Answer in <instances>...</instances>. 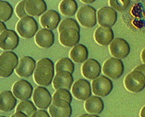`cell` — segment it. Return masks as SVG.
<instances>
[{"label":"cell","mask_w":145,"mask_h":117,"mask_svg":"<svg viewBox=\"0 0 145 117\" xmlns=\"http://www.w3.org/2000/svg\"><path fill=\"white\" fill-rule=\"evenodd\" d=\"M34 81L42 86H49L54 76V64L48 58L40 59L36 64L34 73Z\"/></svg>","instance_id":"obj_1"},{"label":"cell","mask_w":145,"mask_h":117,"mask_svg":"<svg viewBox=\"0 0 145 117\" xmlns=\"http://www.w3.org/2000/svg\"><path fill=\"white\" fill-rule=\"evenodd\" d=\"M19 64V58L14 52L4 51L0 54V76L9 77Z\"/></svg>","instance_id":"obj_2"},{"label":"cell","mask_w":145,"mask_h":117,"mask_svg":"<svg viewBox=\"0 0 145 117\" xmlns=\"http://www.w3.org/2000/svg\"><path fill=\"white\" fill-rule=\"evenodd\" d=\"M16 32L24 39L32 38L38 32V24L31 16H26L18 22L16 26Z\"/></svg>","instance_id":"obj_3"},{"label":"cell","mask_w":145,"mask_h":117,"mask_svg":"<svg viewBox=\"0 0 145 117\" xmlns=\"http://www.w3.org/2000/svg\"><path fill=\"white\" fill-rule=\"evenodd\" d=\"M124 83L127 91L139 93L145 88V76L140 72L133 70L127 75Z\"/></svg>","instance_id":"obj_4"},{"label":"cell","mask_w":145,"mask_h":117,"mask_svg":"<svg viewBox=\"0 0 145 117\" xmlns=\"http://www.w3.org/2000/svg\"><path fill=\"white\" fill-rule=\"evenodd\" d=\"M124 64L120 58H110L105 61L103 66V72L105 75L112 79L120 77L124 73Z\"/></svg>","instance_id":"obj_5"},{"label":"cell","mask_w":145,"mask_h":117,"mask_svg":"<svg viewBox=\"0 0 145 117\" xmlns=\"http://www.w3.org/2000/svg\"><path fill=\"white\" fill-rule=\"evenodd\" d=\"M76 16L79 23L84 27H93L97 24L96 10L90 5H85L80 7Z\"/></svg>","instance_id":"obj_6"},{"label":"cell","mask_w":145,"mask_h":117,"mask_svg":"<svg viewBox=\"0 0 145 117\" xmlns=\"http://www.w3.org/2000/svg\"><path fill=\"white\" fill-rule=\"evenodd\" d=\"M113 89L112 81L105 76H100L92 82V90L95 96L106 97Z\"/></svg>","instance_id":"obj_7"},{"label":"cell","mask_w":145,"mask_h":117,"mask_svg":"<svg viewBox=\"0 0 145 117\" xmlns=\"http://www.w3.org/2000/svg\"><path fill=\"white\" fill-rule=\"evenodd\" d=\"M33 101L36 107L46 109L52 103V97L47 89L44 86H38L33 91Z\"/></svg>","instance_id":"obj_8"},{"label":"cell","mask_w":145,"mask_h":117,"mask_svg":"<svg viewBox=\"0 0 145 117\" xmlns=\"http://www.w3.org/2000/svg\"><path fill=\"white\" fill-rule=\"evenodd\" d=\"M73 97L80 101H86L91 97L92 89L90 83L86 79H78L76 81L72 88Z\"/></svg>","instance_id":"obj_9"},{"label":"cell","mask_w":145,"mask_h":117,"mask_svg":"<svg viewBox=\"0 0 145 117\" xmlns=\"http://www.w3.org/2000/svg\"><path fill=\"white\" fill-rule=\"evenodd\" d=\"M110 52L117 58H126L130 52V47L127 41L122 38H116L110 44Z\"/></svg>","instance_id":"obj_10"},{"label":"cell","mask_w":145,"mask_h":117,"mask_svg":"<svg viewBox=\"0 0 145 117\" xmlns=\"http://www.w3.org/2000/svg\"><path fill=\"white\" fill-rule=\"evenodd\" d=\"M97 22L100 26L112 27L116 23L118 19L117 12L112 8L104 7L100 9L97 14Z\"/></svg>","instance_id":"obj_11"},{"label":"cell","mask_w":145,"mask_h":117,"mask_svg":"<svg viewBox=\"0 0 145 117\" xmlns=\"http://www.w3.org/2000/svg\"><path fill=\"white\" fill-rule=\"evenodd\" d=\"M12 92L16 99L21 101H25L31 97L33 94V86L26 80L21 79L14 84Z\"/></svg>","instance_id":"obj_12"},{"label":"cell","mask_w":145,"mask_h":117,"mask_svg":"<svg viewBox=\"0 0 145 117\" xmlns=\"http://www.w3.org/2000/svg\"><path fill=\"white\" fill-rule=\"evenodd\" d=\"M19 43V36L13 30L6 29L0 34V49L2 50H14Z\"/></svg>","instance_id":"obj_13"},{"label":"cell","mask_w":145,"mask_h":117,"mask_svg":"<svg viewBox=\"0 0 145 117\" xmlns=\"http://www.w3.org/2000/svg\"><path fill=\"white\" fill-rule=\"evenodd\" d=\"M73 81L74 79L72 74L67 71H60L56 72L53 81V85L56 90H70L73 84Z\"/></svg>","instance_id":"obj_14"},{"label":"cell","mask_w":145,"mask_h":117,"mask_svg":"<svg viewBox=\"0 0 145 117\" xmlns=\"http://www.w3.org/2000/svg\"><path fill=\"white\" fill-rule=\"evenodd\" d=\"M36 61L31 57H24L19 61L16 68V73L20 77H29L34 73L36 69Z\"/></svg>","instance_id":"obj_15"},{"label":"cell","mask_w":145,"mask_h":117,"mask_svg":"<svg viewBox=\"0 0 145 117\" xmlns=\"http://www.w3.org/2000/svg\"><path fill=\"white\" fill-rule=\"evenodd\" d=\"M59 41L64 47H75L80 41V32L72 28H66L60 32Z\"/></svg>","instance_id":"obj_16"},{"label":"cell","mask_w":145,"mask_h":117,"mask_svg":"<svg viewBox=\"0 0 145 117\" xmlns=\"http://www.w3.org/2000/svg\"><path fill=\"white\" fill-rule=\"evenodd\" d=\"M101 73V66L95 59L89 58L82 66V74L86 79H95L100 76Z\"/></svg>","instance_id":"obj_17"},{"label":"cell","mask_w":145,"mask_h":117,"mask_svg":"<svg viewBox=\"0 0 145 117\" xmlns=\"http://www.w3.org/2000/svg\"><path fill=\"white\" fill-rule=\"evenodd\" d=\"M54 34L53 32L48 29H40L35 37V41L39 47L44 49H48L52 47L54 43Z\"/></svg>","instance_id":"obj_18"},{"label":"cell","mask_w":145,"mask_h":117,"mask_svg":"<svg viewBox=\"0 0 145 117\" xmlns=\"http://www.w3.org/2000/svg\"><path fill=\"white\" fill-rule=\"evenodd\" d=\"M94 38L100 45L107 46L114 39L113 31L110 27L99 26L95 32Z\"/></svg>","instance_id":"obj_19"},{"label":"cell","mask_w":145,"mask_h":117,"mask_svg":"<svg viewBox=\"0 0 145 117\" xmlns=\"http://www.w3.org/2000/svg\"><path fill=\"white\" fill-rule=\"evenodd\" d=\"M61 22L59 14L54 10H48L40 18V22L43 27L52 30L55 29Z\"/></svg>","instance_id":"obj_20"},{"label":"cell","mask_w":145,"mask_h":117,"mask_svg":"<svg viewBox=\"0 0 145 117\" xmlns=\"http://www.w3.org/2000/svg\"><path fill=\"white\" fill-rule=\"evenodd\" d=\"M47 9V5L44 0H27L25 10L29 16H41Z\"/></svg>","instance_id":"obj_21"},{"label":"cell","mask_w":145,"mask_h":117,"mask_svg":"<svg viewBox=\"0 0 145 117\" xmlns=\"http://www.w3.org/2000/svg\"><path fill=\"white\" fill-rule=\"evenodd\" d=\"M17 100L11 91H2L0 93V111L8 112L16 107Z\"/></svg>","instance_id":"obj_22"},{"label":"cell","mask_w":145,"mask_h":117,"mask_svg":"<svg viewBox=\"0 0 145 117\" xmlns=\"http://www.w3.org/2000/svg\"><path fill=\"white\" fill-rule=\"evenodd\" d=\"M85 108L90 114H100L104 109V103L100 97L93 96L86 100Z\"/></svg>","instance_id":"obj_23"},{"label":"cell","mask_w":145,"mask_h":117,"mask_svg":"<svg viewBox=\"0 0 145 117\" xmlns=\"http://www.w3.org/2000/svg\"><path fill=\"white\" fill-rule=\"evenodd\" d=\"M70 57L73 62L77 63H83L87 60L88 51L83 44H77L70 51Z\"/></svg>","instance_id":"obj_24"},{"label":"cell","mask_w":145,"mask_h":117,"mask_svg":"<svg viewBox=\"0 0 145 117\" xmlns=\"http://www.w3.org/2000/svg\"><path fill=\"white\" fill-rule=\"evenodd\" d=\"M59 10L64 16H72L78 10L77 2L75 0H63L59 5Z\"/></svg>","instance_id":"obj_25"},{"label":"cell","mask_w":145,"mask_h":117,"mask_svg":"<svg viewBox=\"0 0 145 117\" xmlns=\"http://www.w3.org/2000/svg\"><path fill=\"white\" fill-rule=\"evenodd\" d=\"M17 111L24 113L28 117H31L37 111V108L32 101H29V100H25V101H21L18 104L16 108V112H17Z\"/></svg>","instance_id":"obj_26"},{"label":"cell","mask_w":145,"mask_h":117,"mask_svg":"<svg viewBox=\"0 0 145 117\" xmlns=\"http://www.w3.org/2000/svg\"><path fill=\"white\" fill-rule=\"evenodd\" d=\"M13 14V8L9 2L0 0V21L7 22Z\"/></svg>","instance_id":"obj_27"},{"label":"cell","mask_w":145,"mask_h":117,"mask_svg":"<svg viewBox=\"0 0 145 117\" xmlns=\"http://www.w3.org/2000/svg\"><path fill=\"white\" fill-rule=\"evenodd\" d=\"M49 114L51 117H71L72 114V107L58 108L51 104L48 107Z\"/></svg>","instance_id":"obj_28"},{"label":"cell","mask_w":145,"mask_h":117,"mask_svg":"<svg viewBox=\"0 0 145 117\" xmlns=\"http://www.w3.org/2000/svg\"><path fill=\"white\" fill-rule=\"evenodd\" d=\"M74 64L68 58H62L57 62L56 64V72L60 71H67L72 74L74 72Z\"/></svg>","instance_id":"obj_29"},{"label":"cell","mask_w":145,"mask_h":117,"mask_svg":"<svg viewBox=\"0 0 145 117\" xmlns=\"http://www.w3.org/2000/svg\"><path fill=\"white\" fill-rule=\"evenodd\" d=\"M109 5L115 11L122 12L129 7L130 0H109Z\"/></svg>","instance_id":"obj_30"},{"label":"cell","mask_w":145,"mask_h":117,"mask_svg":"<svg viewBox=\"0 0 145 117\" xmlns=\"http://www.w3.org/2000/svg\"><path fill=\"white\" fill-rule=\"evenodd\" d=\"M66 28H72L80 32V26H79L78 23L75 19H71V18H67L61 22L58 27V32L59 33L61 32L63 29Z\"/></svg>","instance_id":"obj_31"},{"label":"cell","mask_w":145,"mask_h":117,"mask_svg":"<svg viewBox=\"0 0 145 117\" xmlns=\"http://www.w3.org/2000/svg\"><path fill=\"white\" fill-rule=\"evenodd\" d=\"M52 99H61L68 101V103H72V95L70 91L67 89H59L57 90L53 95Z\"/></svg>","instance_id":"obj_32"},{"label":"cell","mask_w":145,"mask_h":117,"mask_svg":"<svg viewBox=\"0 0 145 117\" xmlns=\"http://www.w3.org/2000/svg\"><path fill=\"white\" fill-rule=\"evenodd\" d=\"M26 2H27V0H22V2H19L16 7V10H15L16 14L18 17H19L20 19H22L26 16H29L25 10V5H26Z\"/></svg>","instance_id":"obj_33"},{"label":"cell","mask_w":145,"mask_h":117,"mask_svg":"<svg viewBox=\"0 0 145 117\" xmlns=\"http://www.w3.org/2000/svg\"><path fill=\"white\" fill-rule=\"evenodd\" d=\"M31 117H51V116H50L49 114H48L46 111H45V110H39V111H36L35 114H33Z\"/></svg>","instance_id":"obj_34"},{"label":"cell","mask_w":145,"mask_h":117,"mask_svg":"<svg viewBox=\"0 0 145 117\" xmlns=\"http://www.w3.org/2000/svg\"><path fill=\"white\" fill-rule=\"evenodd\" d=\"M134 70L138 71V72H140L141 73H142L144 74V76H145V64H141L139 65L138 66H137Z\"/></svg>","instance_id":"obj_35"},{"label":"cell","mask_w":145,"mask_h":117,"mask_svg":"<svg viewBox=\"0 0 145 117\" xmlns=\"http://www.w3.org/2000/svg\"><path fill=\"white\" fill-rule=\"evenodd\" d=\"M11 117H28L24 113L21 112V111H17V112L15 113Z\"/></svg>","instance_id":"obj_36"},{"label":"cell","mask_w":145,"mask_h":117,"mask_svg":"<svg viewBox=\"0 0 145 117\" xmlns=\"http://www.w3.org/2000/svg\"><path fill=\"white\" fill-rule=\"evenodd\" d=\"M7 29V26L6 25H5V24L3 22H1L0 21V34H2V32H3L5 30H6Z\"/></svg>","instance_id":"obj_37"},{"label":"cell","mask_w":145,"mask_h":117,"mask_svg":"<svg viewBox=\"0 0 145 117\" xmlns=\"http://www.w3.org/2000/svg\"><path fill=\"white\" fill-rule=\"evenodd\" d=\"M141 59L143 62L144 64H145V48L142 50V53H141Z\"/></svg>","instance_id":"obj_38"},{"label":"cell","mask_w":145,"mask_h":117,"mask_svg":"<svg viewBox=\"0 0 145 117\" xmlns=\"http://www.w3.org/2000/svg\"><path fill=\"white\" fill-rule=\"evenodd\" d=\"M81 2H83V3L86 4H91L93 3L94 2H95V0H80Z\"/></svg>","instance_id":"obj_39"},{"label":"cell","mask_w":145,"mask_h":117,"mask_svg":"<svg viewBox=\"0 0 145 117\" xmlns=\"http://www.w3.org/2000/svg\"><path fill=\"white\" fill-rule=\"evenodd\" d=\"M140 117H145V106L142 108V110H141Z\"/></svg>","instance_id":"obj_40"},{"label":"cell","mask_w":145,"mask_h":117,"mask_svg":"<svg viewBox=\"0 0 145 117\" xmlns=\"http://www.w3.org/2000/svg\"><path fill=\"white\" fill-rule=\"evenodd\" d=\"M86 117H100V116L95 115V114H88V116Z\"/></svg>","instance_id":"obj_41"},{"label":"cell","mask_w":145,"mask_h":117,"mask_svg":"<svg viewBox=\"0 0 145 117\" xmlns=\"http://www.w3.org/2000/svg\"><path fill=\"white\" fill-rule=\"evenodd\" d=\"M88 116V114H83V115H81V116H78V117H86Z\"/></svg>","instance_id":"obj_42"},{"label":"cell","mask_w":145,"mask_h":117,"mask_svg":"<svg viewBox=\"0 0 145 117\" xmlns=\"http://www.w3.org/2000/svg\"><path fill=\"white\" fill-rule=\"evenodd\" d=\"M0 117H6V116H1Z\"/></svg>","instance_id":"obj_43"},{"label":"cell","mask_w":145,"mask_h":117,"mask_svg":"<svg viewBox=\"0 0 145 117\" xmlns=\"http://www.w3.org/2000/svg\"><path fill=\"white\" fill-rule=\"evenodd\" d=\"M135 1H139V0H135Z\"/></svg>","instance_id":"obj_44"}]
</instances>
